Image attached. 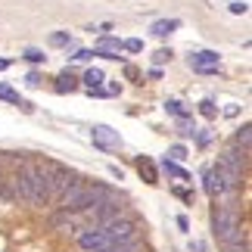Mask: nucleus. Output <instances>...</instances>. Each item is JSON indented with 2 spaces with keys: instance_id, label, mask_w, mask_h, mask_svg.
<instances>
[{
  "instance_id": "nucleus-12",
  "label": "nucleus",
  "mask_w": 252,
  "mask_h": 252,
  "mask_svg": "<svg viewBox=\"0 0 252 252\" xmlns=\"http://www.w3.org/2000/svg\"><path fill=\"white\" fill-rule=\"evenodd\" d=\"M165 109H168V112L174 115V119H181V122H184V119H187V115H190V109H187V106H184V103H178V100H168V103H165Z\"/></svg>"
},
{
  "instance_id": "nucleus-11",
  "label": "nucleus",
  "mask_w": 252,
  "mask_h": 252,
  "mask_svg": "<svg viewBox=\"0 0 252 252\" xmlns=\"http://www.w3.org/2000/svg\"><path fill=\"white\" fill-rule=\"evenodd\" d=\"M50 224H53L56 230H75V218L69 215V212H60V215H53Z\"/></svg>"
},
{
  "instance_id": "nucleus-26",
  "label": "nucleus",
  "mask_w": 252,
  "mask_h": 252,
  "mask_svg": "<svg viewBox=\"0 0 252 252\" xmlns=\"http://www.w3.org/2000/svg\"><path fill=\"white\" fill-rule=\"evenodd\" d=\"M190 252H209V246L202 243V240H193V243H190Z\"/></svg>"
},
{
  "instance_id": "nucleus-20",
  "label": "nucleus",
  "mask_w": 252,
  "mask_h": 252,
  "mask_svg": "<svg viewBox=\"0 0 252 252\" xmlns=\"http://www.w3.org/2000/svg\"><path fill=\"white\" fill-rule=\"evenodd\" d=\"M249 131H252V128H249V125H243V128H240V131H237V143H243V153L249 150Z\"/></svg>"
},
{
  "instance_id": "nucleus-17",
  "label": "nucleus",
  "mask_w": 252,
  "mask_h": 252,
  "mask_svg": "<svg viewBox=\"0 0 252 252\" xmlns=\"http://www.w3.org/2000/svg\"><path fill=\"white\" fill-rule=\"evenodd\" d=\"M202 181H206V193H209V196H218V184H215V174H212V168H206Z\"/></svg>"
},
{
  "instance_id": "nucleus-24",
  "label": "nucleus",
  "mask_w": 252,
  "mask_h": 252,
  "mask_svg": "<svg viewBox=\"0 0 252 252\" xmlns=\"http://www.w3.org/2000/svg\"><path fill=\"white\" fill-rule=\"evenodd\" d=\"M171 60V50H156V56H153V63L162 65V63H168Z\"/></svg>"
},
{
  "instance_id": "nucleus-7",
  "label": "nucleus",
  "mask_w": 252,
  "mask_h": 252,
  "mask_svg": "<svg viewBox=\"0 0 252 252\" xmlns=\"http://www.w3.org/2000/svg\"><path fill=\"white\" fill-rule=\"evenodd\" d=\"M47 178H50V196H63L65 187L72 184V174L60 168V165H53V168H47Z\"/></svg>"
},
{
  "instance_id": "nucleus-22",
  "label": "nucleus",
  "mask_w": 252,
  "mask_h": 252,
  "mask_svg": "<svg viewBox=\"0 0 252 252\" xmlns=\"http://www.w3.org/2000/svg\"><path fill=\"white\" fill-rule=\"evenodd\" d=\"M25 60H28V63H44L47 56H44L41 50H34V47H32V50H25Z\"/></svg>"
},
{
  "instance_id": "nucleus-4",
  "label": "nucleus",
  "mask_w": 252,
  "mask_h": 252,
  "mask_svg": "<svg viewBox=\"0 0 252 252\" xmlns=\"http://www.w3.org/2000/svg\"><path fill=\"white\" fill-rule=\"evenodd\" d=\"M91 140H94V147H100V150H122V134L112 131L109 125H94Z\"/></svg>"
},
{
  "instance_id": "nucleus-25",
  "label": "nucleus",
  "mask_w": 252,
  "mask_h": 252,
  "mask_svg": "<svg viewBox=\"0 0 252 252\" xmlns=\"http://www.w3.org/2000/svg\"><path fill=\"white\" fill-rule=\"evenodd\" d=\"M230 13L243 16V13H249V3H230Z\"/></svg>"
},
{
  "instance_id": "nucleus-18",
  "label": "nucleus",
  "mask_w": 252,
  "mask_h": 252,
  "mask_svg": "<svg viewBox=\"0 0 252 252\" xmlns=\"http://www.w3.org/2000/svg\"><path fill=\"white\" fill-rule=\"evenodd\" d=\"M50 44L53 47H69L72 44V34L69 32H56V34H50Z\"/></svg>"
},
{
  "instance_id": "nucleus-16",
  "label": "nucleus",
  "mask_w": 252,
  "mask_h": 252,
  "mask_svg": "<svg viewBox=\"0 0 252 252\" xmlns=\"http://www.w3.org/2000/svg\"><path fill=\"white\" fill-rule=\"evenodd\" d=\"M106 252H140V243H137V240H128V243H112Z\"/></svg>"
},
{
  "instance_id": "nucleus-8",
  "label": "nucleus",
  "mask_w": 252,
  "mask_h": 252,
  "mask_svg": "<svg viewBox=\"0 0 252 252\" xmlns=\"http://www.w3.org/2000/svg\"><path fill=\"white\" fill-rule=\"evenodd\" d=\"M0 100H9V103L22 106V112H32V109H34V106L28 103V100H22V96H19V94H16V91H13L9 84H0Z\"/></svg>"
},
{
  "instance_id": "nucleus-15",
  "label": "nucleus",
  "mask_w": 252,
  "mask_h": 252,
  "mask_svg": "<svg viewBox=\"0 0 252 252\" xmlns=\"http://www.w3.org/2000/svg\"><path fill=\"white\" fill-rule=\"evenodd\" d=\"M75 87H78V81H75L72 75H60V78H56V91H60V94H65V91H75Z\"/></svg>"
},
{
  "instance_id": "nucleus-19",
  "label": "nucleus",
  "mask_w": 252,
  "mask_h": 252,
  "mask_svg": "<svg viewBox=\"0 0 252 252\" xmlns=\"http://www.w3.org/2000/svg\"><path fill=\"white\" fill-rule=\"evenodd\" d=\"M168 156H171V162H184V159H187V150H184L181 143H174V147L168 150Z\"/></svg>"
},
{
  "instance_id": "nucleus-2",
  "label": "nucleus",
  "mask_w": 252,
  "mask_h": 252,
  "mask_svg": "<svg viewBox=\"0 0 252 252\" xmlns=\"http://www.w3.org/2000/svg\"><path fill=\"white\" fill-rule=\"evenodd\" d=\"M212 224H215V234L218 240H224V243H240V218H237V212L224 206V209H218L215 215H212Z\"/></svg>"
},
{
  "instance_id": "nucleus-6",
  "label": "nucleus",
  "mask_w": 252,
  "mask_h": 252,
  "mask_svg": "<svg viewBox=\"0 0 252 252\" xmlns=\"http://www.w3.org/2000/svg\"><path fill=\"white\" fill-rule=\"evenodd\" d=\"M190 65L196 72H206V75H215L221 69V56L215 50H196V53H190Z\"/></svg>"
},
{
  "instance_id": "nucleus-14",
  "label": "nucleus",
  "mask_w": 252,
  "mask_h": 252,
  "mask_svg": "<svg viewBox=\"0 0 252 252\" xmlns=\"http://www.w3.org/2000/svg\"><path fill=\"white\" fill-rule=\"evenodd\" d=\"M84 84L91 87V91H94V87H100V84H103V72H100V69H87V72H84Z\"/></svg>"
},
{
  "instance_id": "nucleus-3",
  "label": "nucleus",
  "mask_w": 252,
  "mask_h": 252,
  "mask_svg": "<svg viewBox=\"0 0 252 252\" xmlns=\"http://www.w3.org/2000/svg\"><path fill=\"white\" fill-rule=\"evenodd\" d=\"M100 230L109 237V243H128V240H137V227H134L128 218L106 221V224H100Z\"/></svg>"
},
{
  "instance_id": "nucleus-29",
  "label": "nucleus",
  "mask_w": 252,
  "mask_h": 252,
  "mask_svg": "<svg viewBox=\"0 0 252 252\" xmlns=\"http://www.w3.org/2000/svg\"><path fill=\"white\" fill-rule=\"evenodd\" d=\"M3 69H9V60H0V72H3Z\"/></svg>"
},
{
  "instance_id": "nucleus-5",
  "label": "nucleus",
  "mask_w": 252,
  "mask_h": 252,
  "mask_svg": "<svg viewBox=\"0 0 252 252\" xmlns=\"http://www.w3.org/2000/svg\"><path fill=\"white\" fill-rule=\"evenodd\" d=\"M78 246L84 252H106L112 243H109V237H106L100 227H87V230H81V234H78Z\"/></svg>"
},
{
  "instance_id": "nucleus-10",
  "label": "nucleus",
  "mask_w": 252,
  "mask_h": 252,
  "mask_svg": "<svg viewBox=\"0 0 252 252\" xmlns=\"http://www.w3.org/2000/svg\"><path fill=\"white\" fill-rule=\"evenodd\" d=\"M162 171H168L171 178H178V181H190V174L184 171L178 162H171V159H162Z\"/></svg>"
},
{
  "instance_id": "nucleus-23",
  "label": "nucleus",
  "mask_w": 252,
  "mask_h": 252,
  "mask_svg": "<svg viewBox=\"0 0 252 252\" xmlns=\"http://www.w3.org/2000/svg\"><path fill=\"white\" fill-rule=\"evenodd\" d=\"M199 112L212 119V115H215V103H212V100H202V103H199Z\"/></svg>"
},
{
  "instance_id": "nucleus-13",
  "label": "nucleus",
  "mask_w": 252,
  "mask_h": 252,
  "mask_svg": "<svg viewBox=\"0 0 252 252\" xmlns=\"http://www.w3.org/2000/svg\"><path fill=\"white\" fill-rule=\"evenodd\" d=\"M137 168H140V174H147V184H156V168H153V162L147 156L137 159Z\"/></svg>"
},
{
  "instance_id": "nucleus-28",
  "label": "nucleus",
  "mask_w": 252,
  "mask_h": 252,
  "mask_svg": "<svg viewBox=\"0 0 252 252\" xmlns=\"http://www.w3.org/2000/svg\"><path fill=\"white\" fill-rule=\"evenodd\" d=\"M25 81H28V84H32V87H37V84H41V78H37V75H34V72H32V75H28V78H25Z\"/></svg>"
},
{
  "instance_id": "nucleus-9",
  "label": "nucleus",
  "mask_w": 252,
  "mask_h": 252,
  "mask_svg": "<svg viewBox=\"0 0 252 252\" xmlns=\"http://www.w3.org/2000/svg\"><path fill=\"white\" fill-rule=\"evenodd\" d=\"M178 25H181L178 19H159V22H153V34H156V37H168Z\"/></svg>"
},
{
  "instance_id": "nucleus-1",
  "label": "nucleus",
  "mask_w": 252,
  "mask_h": 252,
  "mask_svg": "<svg viewBox=\"0 0 252 252\" xmlns=\"http://www.w3.org/2000/svg\"><path fill=\"white\" fill-rule=\"evenodd\" d=\"M16 187L22 193V199H28L32 206H47L50 202V178H47V168L41 165H25L22 174L16 178Z\"/></svg>"
},
{
  "instance_id": "nucleus-30",
  "label": "nucleus",
  "mask_w": 252,
  "mask_h": 252,
  "mask_svg": "<svg viewBox=\"0 0 252 252\" xmlns=\"http://www.w3.org/2000/svg\"><path fill=\"white\" fill-rule=\"evenodd\" d=\"M230 252H249V249H246V246H243V249H237V246H234V249H230Z\"/></svg>"
},
{
  "instance_id": "nucleus-21",
  "label": "nucleus",
  "mask_w": 252,
  "mask_h": 252,
  "mask_svg": "<svg viewBox=\"0 0 252 252\" xmlns=\"http://www.w3.org/2000/svg\"><path fill=\"white\" fill-rule=\"evenodd\" d=\"M122 47H125L128 53H140V50H143V41H137V37H131V41H122Z\"/></svg>"
},
{
  "instance_id": "nucleus-27",
  "label": "nucleus",
  "mask_w": 252,
  "mask_h": 252,
  "mask_svg": "<svg viewBox=\"0 0 252 252\" xmlns=\"http://www.w3.org/2000/svg\"><path fill=\"white\" fill-rule=\"evenodd\" d=\"M91 50H78V53H75V63H87V60H91Z\"/></svg>"
}]
</instances>
